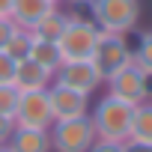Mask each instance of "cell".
Returning <instances> with one entry per match:
<instances>
[{
  "mask_svg": "<svg viewBox=\"0 0 152 152\" xmlns=\"http://www.w3.org/2000/svg\"><path fill=\"white\" fill-rule=\"evenodd\" d=\"M131 116H134V104H125V102H119L113 96H104L90 113L96 137L99 140H110V143H125L128 140Z\"/></svg>",
  "mask_w": 152,
  "mask_h": 152,
  "instance_id": "obj_1",
  "label": "cell"
},
{
  "mask_svg": "<svg viewBox=\"0 0 152 152\" xmlns=\"http://www.w3.org/2000/svg\"><path fill=\"white\" fill-rule=\"evenodd\" d=\"M90 6L102 33H128L140 21V0H93Z\"/></svg>",
  "mask_w": 152,
  "mask_h": 152,
  "instance_id": "obj_2",
  "label": "cell"
},
{
  "mask_svg": "<svg viewBox=\"0 0 152 152\" xmlns=\"http://www.w3.org/2000/svg\"><path fill=\"white\" fill-rule=\"evenodd\" d=\"M51 152H90L96 143V128L90 116L57 119L51 128Z\"/></svg>",
  "mask_w": 152,
  "mask_h": 152,
  "instance_id": "obj_3",
  "label": "cell"
},
{
  "mask_svg": "<svg viewBox=\"0 0 152 152\" xmlns=\"http://www.w3.org/2000/svg\"><path fill=\"white\" fill-rule=\"evenodd\" d=\"M90 63L102 75V81H107L110 75H116L119 69H125L131 63V45H128L125 33H99V42L93 48Z\"/></svg>",
  "mask_w": 152,
  "mask_h": 152,
  "instance_id": "obj_4",
  "label": "cell"
},
{
  "mask_svg": "<svg viewBox=\"0 0 152 152\" xmlns=\"http://www.w3.org/2000/svg\"><path fill=\"white\" fill-rule=\"evenodd\" d=\"M99 27L93 18H69V27L63 30L60 36V54H63V63H72V60H90L93 57V48L99 42Z\"/></svg>",
  "mask_w": 152,
  "mask_h": 152,
  "instance_id": "obj_5",
  "label": "cell"
},
{
  "mask_svg": "<svg viewBox=\"0 0 152 152\" xmlns=\"http://www.w3.org/2000/svg\"><path fill=\"white\" fill-rule=\"evenodd\" d=\"M12 119H15V125H21V128H51V125H54V113H51L48 90L21 93Z\"/></svg>",
  "mask_w": 152,
  "mask_h": 152,
  "instance_id": "obj_6",
  "label": "cell"
},
{
  "mask_svg": "<svg viewBox=\"0 0 152 152\" xmlns=\"http://www.w3.org/2000/svg\"><path fill=\"white\" fill-rule=\"evenodd\" d=\"M104 84H107V96H113L125 104H143L146 102V72L137 69L134 63H128L125 69L110 75Z\"/></svg>",
  "mask_w": 152,
  "mask_h": 152,
  "instance_id": "obj_7",
  "label": "cell"
},
{
  "mask_svg": "<svg viewBox=\"0 0 152 152\" xmlns=\"http://www.w3.org/2000/svg\"><path fill=\"white\" fill-rule=\"evenodd\" d=\"M48 102H51V113L54 122L57 119H78V116H90V96L69 90L63 84H51L48 87Z\"/></svg>",
  "mask_w": 152,
  "mask_h": 152,
  "instance_id": "obj_8",
  "label": "cell"
},
{
  "mask_svg": "<svg viewBox=\"0 0 152 152\" xmlns=\"http://www.w3.org/2000/svg\"><path fill=\"white\" fill-rule=\"evenodd\" d=\"M54 84H63L69 90H78V93H87L90 96L102 84V75L96 72V66L90 60H72V63H63L54 72Z\"/></svg>",
  "mask_w": 152,
  "mask_h": 152,
  "instance_id": "obj_9",
  "label": "cell"
},
{
  "mask_svg": "<svg viewBox=\"0 0 152 152\" xmlns=\"http://www.w3.org/2000/svg\"><path fill=\"white\" fill-rule=\"evenodd\" d=\"M51 84H54V75H51L48 69H42V66L33 63V60H18V66H15V81H12V87H15L18 93L48 90Z\"/></svg>",
  "mask_w": 152,
  "mask_h": 152,
  "instance_id": "obj_10",
  "label": "cell"
},
{
  "mask_svg": "<svg viewBox=\"0 0 152 152\" xmlns=\"http://www.w3.org/2000/svg\"><path fill=\"white\" fill-rule=\"evenodd\" d=\"M6 146L12 152H51V131L48 128H21V125H15Z\"/></svg>",
  "mask_w": 152,
  "mask_h": 152,
  "instance_id": "obj_11",
  "label": "cell"
},
{
  "mask_svg": "<svg viewBox=\"0 0 152 152\" xmlns=\"http://www.w3.org/2000/svg\"><path fill=\"white\" fill-rule=\"evenodd\" d=\"M57 3H48V0H15L12 3V12H9V18L18 24V27H24V30H33L51 9H54Z\"/></svg>",
  "mask_w": 152,
  "mask_h": 152,
  "instance_id": "obj_12",
  "label": "cell"
},
{
  "mask_svg": "<svg viewBox=\"0 0 152 152\" xmlns=\"http://www.w3.org/2000/svg\"><path fill=\"white\" fill-rule=\"evenodd\" d=\"M27 60H33V63H39L42 69H48L51 75L63 66V54H60V45L57 42H45V39H36L33 36V42H30V54H27Z\"/></svg>",
  "mask_w": 152,
  "mask_h": 152,
  "instance_id": "obj_13",
  "label": "cell"
},
{
  "mask_svg": "<svg viewBox=\"0 0 152 152\" xmlns=\"http://www.w3.org/2000/svg\"><path fill=\"white\" fill-rule=\"evenodd\" d=\"M128 45H131V63L143 72H152V30L149 33H137V30H128L125 33Z\"/></svg>",
  "mask_w": 152,
  "mask_h": 152,
  "instance_id": "obj_14",
  "label": "cell"
},
{
  "mask_svg": "<svg viewBox=\"0 0 152 152\" xmlns=\"http://www.w3.org/2000/svg\"><path fill=\"white\" fill-rule=\"evenodd\" d=\"M66 27H69V15L60 12V9L54 6V9H51V12H48L33 30H30V33H33L36 39H45V42H60V36H63Z\"/></svg>",
  "mask_w": 152,
  "mask_h": 152,
  "instance_id": "obj_15",
  "label": "cell"
},
{
  "mask_svg": "<svg viewBox=\"0 0 152 152\" xmlns=\"http://www.w3.org/2000/svg\"><path fill=\"white\" fill-rule=\"evenodd\" d=\"M128 140L152 143V102L134 104V116H131V134H128Z\"/></svg>",
  "mask_w": 152,
  "mask_h": 152,
  "instance_id": "obj_16",
  "label": "cell"
},
{
  "mask_svg": "<svg viewBox=\"0 0 152 152\" xmlns=\"http://www.w3.org/2000/svg\"><path fill=\"white\" fill-rule=\"evenodd\" d=\"M30 42H33V33L24 30V27H18V30L12 33L9 45H6V54H9L12 60H27V54H30Z\"/></svg>",
  "mask_w": 152,
  "mask_h": 152,
  "instance_id": "obj_17",
  "label": "cell"
},
{
  "mask_svg": "<svg viewBox=\"0 0 152 152\" xmlns=\"http://www.w3.org/2000/svg\"><path fill=\"white\" fill-rule=\"evenodd\" d=\"M18 96H21V93H18L12 84H3V87H0V113H3V116H12V113H15Z\"/></svg>",
  "mask_w": 152,
  "mask_h": 152,
  "instance_id": "obj_18",
  "label": "cell"
},
{
  "mask_svg": "<svg viewBox=\"0 0 152 152\" xmlns=\"http://www.w3.org/2000/svg\"><path fill=\"white\" fill-rule=\"evenodd\" d=\"M15 66H18V60H12L6 51H0V87L15 81Z\"/></svg>",
  "mask_w": 152,
  "mask_h": 152,
  "instance_id": "obj_19",
  "label": "cell"
},
{
  "mask_svg": "<svg viewBox=\"0 0 152 152\" xmlns=\"http://www.w3.org/2000/svg\"><path fill=\"white\" fill-rule=\"evenodd\" d=\"M15 30H18V24L9 15H0V51H6V45H9V39H12Z\"/></svg>",
  "mask_w": 152,
  "mask_h": 152,
  "instance_id": "obj_20",
  "label": "cell"
},
{
  "mask_svg": "<svg viewBox=\"0 0 152 152\" xmlns=\"http://www.w3.org/2000/svg\"><path fill=\"white\" fill-rule=\"evenodd\" d=\"M12 131H15V119H12V116H3V113H0V146H6V143H9Z\"/></svg>",
  "mask_w": 152,
  "mask_h": 152,
  "instance_id": "obj_21",
  "label": "cell"
},
{
  "mask_svg": "<svg viewBox=\"0 0 152 152\" xmlns=\"http://www.w3.org/2000/svg\"><path fill=\"white\" fill-rule=\"evenodd\" d=\"M90 152H122V143H110V140H99L90 146Z\"/></svg>",
  "mask_w": 152,
  "mask_h": 152,
  "instance_id": "obj_22",
  "label": "cell"
},
{
  "mask_svg": "<svg viewBox=\"0 0 152 152\" xmlns=\"http://www.w3.org/2000/svg\"><path fill=\"white\" fill-rule=\"evenodd\" d=\"M122 152H152V143H137V140H125Z\"/></svg>",
  "mask_w": 152,
  "mask_h": 152,
  "instance_id": "obj_23",
  "label": "cell"
},
{
  "mask_svg": "<svg viewBox=\"0 0 152 152\" xmlns=\"http://www.w3.org/2000/svg\"><path fill=\"white\" fill-rule=\"evenodd\" d=\"M12 3H15V0H0V15H9L12 12Z\"/></svg>",
  "mask_w": 152,
  "mask_h": 152,
  "instance_id": "obj_24",
  "label": "cell"
},
{
  "mask_svg": "<svg viewBox=\"0 0 152 152\" xmlns=\"http://www.w3.org/2000/svg\"><path fill=\"white\" fill-rule=\"evenodd\" d=\"M146 102H152V72H146Z\"/></svg>",
  "mask_w": 152,
  "mask_h": 152,
  "instance_id": "obj_25",
  "label": "cell"
},
{
  "mask_svg": "<svg viewBox=\"0 0 152 152\" xmlns=\"http://www.w3.org/2000/svg\"><path fill=\"white\" fill-rule=\"evenodd\" d=\"M69 3H75V6H90L93 0H69Z\"/></svg>",
  "mask_w": 152,
  "mask_h": 152,
  "instance_id": "obj_26",
  "label": "cell"
},
{
  "mask_svg": "<svg viewBox=\"0 0 152 152\" xmlns=\"http://www.w3.org/2000/svg\"><path fill=\"white\" fill-rule=\"evenodd\" d=\"M0 152H12V149H9V146H0Z\"/></svg>",
  "mask_w": 152,
  "mask_h": 152,
  "instance_id": "obj_27",
  "label": "cell"
},
{
  "mask_svg": "<svg viewBox=\"0 0 152 152\" xmlns=\"http://www.w3.org/2000/svg\"><path fill=\"white\" fill-rule=\"evenodd\" d=\"M48 3H60V0H48Z\"/></svg>",
  "mask_w": 152,
  "mask_h": 152,
  "instance_id": "obj_28",
  "label": "cell"
}]
</instances>
